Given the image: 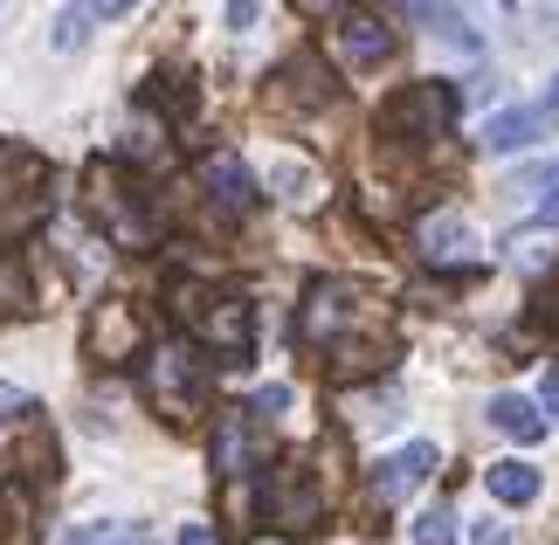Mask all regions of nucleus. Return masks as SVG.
Instances as JSON below:
<instances>
[{
	"instance_id": "obj_1",
	"label": "nucleus",
	"mask_w": 559,
	"mask_h": 545,
	"mask_svg": "<svg viewBox=\"0 0 559 545\" xmlns=\"http://www.w3.org/2000/svg\"><path fill=\"white\" fill-rule=\"evenodd\" d=\"M297 345H311V353H325V366L338 380H359V374H380L386 359H394V339H386V311L367 283L353 276H318L305 304H297L290 318Z\"/></svg>"
},
{
	"instance_id": "obj_2",
	"label": "nucleus",
	"mask_w": 559,
	"mask_h": 545,
	"mask_svg": "<svg viewBox=\"0 0 559 545\" xmlns=\"http://www.w3.org/2000/svg\"><path fill=\"white\" fill-rule=\"evenodd\" d=\"M145 394L166 422H187V414H207L214 401V353L201 339H159L145 345Z\"/></svg>"
},
{
	"instance_id": "obj_3",
	"label": "nucleus",
	"mask_w": 559,
	"mask_h": 545,
	"mask_svg": "<svg viewBox=\"0 0 559 545\" xmlns=\"http://www.w3.org/2000/svg\"><path fill=\"white\" fill-rule=\"evenodd\" d=\"M91 214H97L104 242H118V249H132V256H153L166 242V214L153 201V187L124 180V173H111V166L91 173Z\"/></svg>"
},
{
	"instance_id": "obj_4",
	"label": "nucleus",
	"mask_w": 559,
	"mask_h": 545,
	"mask_svg": "<svg viewBox=\"0 0 559 545\" xmlns=\"http://www.w3.org/2000/svg\"><path fill=\"white\" fill-rule=\"evenodd\" d=\"M174 318L193 324V339L214 359H249L255 353V304L242 291H201V283H174Z\"/></svg>"
},
{
	"instance_id": "obj_5",
	"label": "nucleus",
	"mask_w": 559,
	"mask_h": 545,
	"mask_svg": "<svg viewBox=\"0 0 559 545\" xmlns=\"http://www.w3.org/2000/svg\"><path fill=\"white\" fill-rule=\"evenodd\" d=\"M263 518L284 538H311V532H325V518H332V490L318 484L311 463H276L263 476Z\"/></svg>"
},
{
	"instance_id": "obj_6",
	"label": "nucleus",
	"mask_w": 559,
	"mask_h": 545,
	"mask_svg": "<svg viewBox=\"0 0 559 545\" xmlns=\"http://www.w3.org/2000/svg\"><path fill=\"white\" fill-rule=\"evenodd\" d=\"M325 49H332L338 70H353V76L359 70H386V62L401 56V28L380 8L346 0V8H332V21H325Z\"/></svg>"
},
{
	"instance_id": "obj_7",
	"label": "nucleus",
	"mask_w": 559,
	"mask_h": 545,
	"mask_svg": "<svg viewBox=\"0 0 559 545\" xmlns=\"http://www.w3.org/2000/svg\"><path fill=\"white\" fill-rule=\"evenodd\" d=\"M456 111H463V91L428 76V83H407V91L386 97L380 132H394V139H442V132H456Z\"/></svg>"
},
{
	"instance_id": "obj_8",
	"label": "nucleus",
	"mask_w": 559,
	"mask_h": 545,
	"mask_svg": "<svg viewBox=\"0 0 559 545\" xmlns=\"http://www.w3.org/2000/svg\"><path fill=\"white\" fill-rule=\"evenodd\" d=\"M41 214H49V166L21 145H0V242H14Z\"/></svg>"
},
{
	"instance_id": "obj_9",
	"label": "nucleus",
	"mask_w": 559,
	"mask_h": 545,
	"mask_svg": "<svg viewBox=\"0 0 559 545\" xmlns=\"http://www.w3.org/2000/svg\"><path fill=\"white\" fill-rule=\"evenodd\" d=\"M270 111H325V104L338 97V76H332V62L325 56H311V49H297V56H284L270 70Z\"/></svg>"
},
{
	"instance_id": "obj_10",
	"label": "nucleus",
	"mask_w": 559,
	"mask_h": 545,
	"mask_svg": "<svg viewBox=\"0 0 559 545\" xmlns=\"http://www.w3.org/2000/svg\"><path fill=\"white\" fill-rule=\"evenodd\" d=\"M193 180H201V193L222 214H235V222L263 208V180H255V166L242 159V152H207V159L193 166Z\"/></svg>"
},
{
	"instance_id": "obj_11",
	"label": "nucleus",
	"mask_w": 559,
	"mask_h": 545,
	"mask_svg": "<svg viewBox=\"0 0 559 545\" xmlns=\"http://www.w3.org/2000/svg\"><path fill=\"white\" fill-rule=\"evenodd\" d=\"M83 345H91V359H104V366H124L132 353H145V318L132 311V297H104L91 311Z\"/></svg>"
},
{
	"instance_id": "obj_12",
	"label": "nucleus",
	"mask_w": 559,
	"mask_h": 545,
	"mask_svg": "<svg viewBox=\"0 0 559 545\" xmlns=\"http://www.w3.org/2000/svg\"><path fill=\"white\" fill-rule=\"evenodd\" d=\"M436 463H442V455H436V442H401V449H386L380 463H373V476H367V484H373V497H380V505H401L407 490H421L428 476H436Z\"/></svg>"
},
{
	"instance_id": "obj_13",
	"label": "nucleus",
	"mask_w": 559,
	"mask_h": 545,
	"mask_svg": "<svg viewBox=\"0 0 559 545\" xmlns=\"http://www.w3.org/2000/svg\"><path fill=\"white\" fill-rule=\"evenodd\" d=\"M263 435H255V407H222L214 414V470L222 476H255Z\"/></svg>"
},
{
	"instance_id": "obj_14",
	"label": "nucleus",
	"mask_w": 559,
	"mask_h": 545,
	"mask_svg": "<svg viewBox=\"0 0 559 545\" xmlns=\"http://www.w3.org/2000/svg\"><path fill=\"white\" fill-rule=\"evenodd\" d=\"M421 263H436V270L477 263V228H469V222H456V214L428 222V228H421Z\"/></svg>"
},
{
	"instance_id": "obj_15",
	"label": "nucleus",
	"mask_w": 559,
	"mask_h": 545,
	"mask_svg": "<svg viewBox=\"0 0 559 545\" xmlns=\"http://www.w3.org/2000/svg\"><path fill=\"white\" fill-rule=\"evenodd\" d=\"M490 428H498V435H511V442H519V449H532V442H546V407L539 401H525V394H498V401H490Z\"/></svg>"
},
{
	"instance_id": "obj_16",
	"label": "nucleus",
	"mask_w": 559,
	"mask_h": 545,
	"mask_svg": "<svg viewBox=\"0 0 559 545\" xmlns=\"http://www.w3.org/2000/svg\"><path fill=\"white\" fill-rule=\"evenodd\" d=\"M539 139H546V125H539L532 104H504V111H490V125H484L490 152H519V145H539Z\"/></svg>"
},
{
	"instance_id": "obj_17",
	"label": "nucleus",
	"mask_w": 559,
	"mask_h": 545,
	"mask_svg": "<svg viewBox=\"0 0 559 545\" xmlns=\"http://www.w3.org/2000/svg\"><path fill=\"white\" fill-rule=\"evenodd\" d=\"M139 111H166V125H187V118H193V76L159 70V76L139 91Z\"/></svg>"
},
{
	"instance_id": "obj_18",
	"label": "nucleus",
	"mask_w": 559,
	"mask_h": 545,
	"mask_svg": "<svg viewBox=\"0 0 559 545\" xmlns=\"http://www.w3.org/2000/svg\"><path fill=\"white\" fill-rule=\"evenodd\" d=\"M407 8H415V21H428V35H442L449 49H469V56L484 49V35L469 28V21H463L456 8H449V0H407Z\"/></svg>"
},
{
	"instance_id": "obj_19",
	"label": "nucleus",
	"mask_w": 559,
	"mask_h": 545,
	"mask_svg": "<svg viewBox=\"0 0 559 545\" xmlns=\"http://www.w3.org/2000/svg\"><path fill=\"white\" fill-rule=\"evenodd\" d=\"M484 490L498 497L504 511H525L532 497H539V470H532V463H490V476H484Z\"/></svg>"
},
{
	"instance_id": "obj_20",
	"label": "nucleus",
	"mask_w": 559,
	"mask_h": 545,
	"mask_svg": "<svg viewBox=\"0 0 559 545\" xmlns=\"http://www.w3.org/2000/svg\"><path fill=\"white\" fill-rule=\"evenodd\" d=\"M270 193H276V201H290V208H311V201H318V166L284 159V166L270 173Z\"/></svg>"
},
{
	"instance_id": "obj_21",
	"label": "nucleus",
	"mask_w": 559,
	"mask_h": 545,
	"mask_svg": "<svg viewBox=\"0 0 559 545\" xmlns=\"http://www.w3.org/2000/svg\"><path fill=\"white\" fill-rule=\"evenodd\" d=\"M28 270H21V256L8 249V256H0V318H14V311H28Z\"/></svg>"
},
{
	"instance_id": "obj_22",
	"label": "nucleus",
	"mask_w": 559,
	"mask_h": 545,
	"mask_svg": "<svg viewBox=\"0 0 559 545\" xmlns=\"http://www.w3.org/2000/svg\"><path fill=\"white\" fill-rule=\"evenodd\" d=\"M415 545H456V511H449V505H428L415 518Z\"/></svg>"
},
{
	"instance_id": "obj_23",
	"label": "nucleus",
	"mask_w": 559,
	"mask_h": 545,
	"mask_svg": "<svg viewBox=\"0 0 559 545\" xmlns=\"http://www.w3.org/2000/svg\"><path fill=\"white\" fill-rule=\"evenodd\" d=\"M91 21H97V14L83 8V0H76V8H62V14H56V49H62V56L83 49V42H91Z\"/></svg>"
},
{
	"instance_id": "obj_24",
	"label": "nucleus",
	"mask_w": 559,
	"mask_h": 545,
	"mask_svg": "<svg viewBox=\"0 0 559 545\" xmlns=\"http://www.w3.org/2000/svg\"><path fill=\"white\" fill-rule=\"evenodd\" d=\"M525 187L539 193V222H559V159H552V166H539Z\"/></svg>"
},
{
	"instance_id": "obj_25",
	"label": "nucleus",
	"mask_w": 559,
	"mask_h": 545,
	"mask_svg": "<svg viewBox=\"0 0 559 545\" xmlns=\"http://www.w3.org/2000/svg\"><path fill=\"white\" fill-rule=\"evenodd\" d=\"M249 407H255V422H284V407H290V394H284V387H263V394H255Z\"/></svg>"
},
{
	"instance_id": "obj_26",
	"label": "nucleus",
	"mask_w": 559,
	"mask_h": 545,
	"mask_svg": "<svg viewBox=\"0 0 559 545\" xmlns=\"http://www.w3.org/2000/svg\"><path fill=\"white\" fill-rule=\"evenodd\" d=\"M28 407H35V401L21 394L14 380H0V428H8V422H21V414H28Z\"/></svg>"
},
{
	"instance_id": "obj_27",
	"label": "nucleus",
	"mask_w": 559,
	"mask_h": 545,
	"mask_svg": "<svg viewBox=\"0 0 559 545\" xmlns=\"http://www.w3.org/2000/svg\"><path fill=\"white\" fill-rule=\"evenodd\" d=\"M532 111H539V125H546V139H552V132H559V76L546 83L539 97H532Z\"/></svg>"
},
{
	"instance_id": "obj_28",
	"label": "nucleus",
	"mask_w": 559,
	"mask_h": 545,
	"mask_svg": "<svg viewBox=\"0 0 559 545\" xmlns=\"http://www.w3.org/2000/svg\"><path fill=\"white\" fill-rule=\"evenodd\" d=\"M255 14H263V0H228V28H235V35H249Z\"/></svg>"
},
{
	"instance_id": "obj_29",
	"label": "nucleus",
	"mask_w": 559,
	"mask_h": 545,
	"mask_svg": "<svg viewBox=\"0 0 559 545\" xmlns=\"http://www.w3.org/2000/svg\"><path fill=\"white\" fill-rule=\"evenodd\" d=\"M539 407H546V422H559V359L546 366V380H539Z\"/></svg>"
},
{
	"instance_id": "obj_30",
	"label": "nucleus",
	"mask_w": 559,
	"mask_h": 545,
	"mask_svg": "<svg viewBox=\"0 0 559 545\" xmlns=\"http://www.w3.org/2000/svg\"><path fill=\"white\" fill-rule=\"evenodd\" d=\"M104 532H111V518H97V525H70V532H62V545H97Z\"/></svg>"
},
{
	"instance_id": "obj_31",
	"label": "nucleus",
	"mask_w": 559,
	"mask_h": 545,
	"mask_svg": "<svg viewBox=\"0 0 559 545\" xmlns=\"http://www.w3.org/2000/svg\"><path fill=\"white\" fill-rule=\"evenodd\" d=\"M83 8H91L97 21H124V14H132V8H139V0H83Z\"/></svg>"
},
{
	"instance_id": "obj_32",
	"label": "nucleus",
	"mask_w": 559,
	"mask_h": 545,
	"mask_svg": "<svg viewBox=\"0 0 559 545\" xmlns=\"http://www.w3.org/2000/svg\"><path fill=\"white\" fill-rule=\"evenodd\" d=\"M97 545H153V538H145V532H132V525H111V532H104Z\"/></svg>"
},
{
	"instance_id": "obj_33",
	"label": "nucleus",
	"mask_w": 559,
	"mask_h": 545,
	"mask_svg": "<svg viewBox=\"0 0 559 545\" xmlns=\"http://www.w3.org/2000/svg\"><path fill=\"white\" fill-rule=\"evenodd\" d=\"M469 545H511V525H484V532L469 538Z\"/></svg>"
},
{
	"instance_id": "obj_34",
	"label": "nucleus",
	"mask_w": 559,
	"mask_h": 545,
	"mask_svg": "<svg viewBox=\"0 0 559 545\" xmlns=\"http://www.w3.org/2000/svg\"><path fill=\"white\" fill-rule=\"evenodd\" d=\"M180 545H214V532H207V525H187V532H180Z\"/></svg>"
},
{
	"instance_id": "obj_35",
	"label": "nucleus",
	"mask_w": 559,
	"mask_h": 545,
	"mask_svg": "<svg viewBox=\"0 0 559 545\" xmlns=\"http://www.w3.org/2000/svg\"><path fill=\"white\" fill-rule=\"evenodd\" d=\"M305 8H311V0H305Z\"/></svg>"
}]
</instances>
